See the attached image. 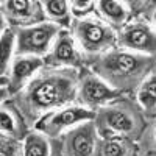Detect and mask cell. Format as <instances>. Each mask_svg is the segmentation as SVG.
I'll return each instance as SVG.
<instances>
[{"label": "cell", "instance_id": "cell-13", "mask_svg": "<svg viewBox=\"0 0 156 156\" xmlns=\"http://www.w3.org/2000/svg\"><path fill=\"white\" fill-rule=\"evenodd\" d=\"M6 9L16 17H30L34 11V3L27 0H11L5 3Z\"/></svg>", "mask_w": 156, "mask_h": 156}, {"label": "cell", "instance_id": "cell-1", "mask_svg": "<svg viewBox=\"0 0 156 156\" xmlns=\"http://www.w3.org/2000/svg\"><path fill=\"white\" fill-rule=\"evenodd\" d=\"M30 103L37 109L59 105L72 95V81L61 76L39 80L30 87Z\"/></svg>", "mask_w": 156, "mask_h": 156}, {"label": "cell", "instance_id": "cell-3", "mask_svg": "<svg viewBox=\"0 0 156 156\" xmlns=\"http://www.w3.org/2000/svg\"><path fill=\"white\" fill-rule=\"evenodd\" d=\"M148 61H144L129 53H112L103 61V69L112 76H129L137 75L145 67Z\"/></svg>", "mask_w": 156, "mask_h": 156}, {"label": "cell", "instance_id": "cell-17", "mask_svg": "<svg viewBox=\"0 0 156 156\" xmlns=\"http://www.w3.org/2000/svg\"><path fill=\"white\" fill-rule=\"evenodd\" d=\"M44 6L51 17L67 19V3L62 2V0H50V2L44 3Z\"/></svg>", "mask_w": 156, "mask_h": 156}, {"label": "cell", "instance_id": "cell-20", "mask_svg": "<svg viewBox=\"0 0 156 156\" xmlns=\"http://www.w3.org/2000/svg\"><path fill=\"white\" fill-rule=\"evenodd\" d=\"M90 6H92V2H73V9L76 14H80L81 12H86L90 9Z\"/></svg>", "mask_w": 156, "mask_h": 156}, {"label": "cell", "instance_id": "cell-16", "mask_svg": "<svg viewBox=\"0 0 156 156\" xmlns=\"http://www.w3.org/2000/svg\"><path fill=\"white\" fill-rule=\"evenodd\" d=\"M12 41H14V34L12 31L6 30L2 34V73H5L6 64L11 56V50H12Z\"/></svg>", "mask_w": 156, "mask_h": 156}, {"label": "cell", "instance_id": "cell-10", "mask_svg": "<svg viewBox=\"0 0 156 156\" xmlns=\"http://www.w3.org/2000/svg\"><path fill=\"white\" fill-rule=\"evenodd\" d=\"M105 122L115 131H129L133 128V120L123 111H117V109H111L105 112Z\"/></svg>", "mask_w": 156, "mask_h": 156}, {"label": "cell", "instance_id": "cell-19", "mask_svg": "<svg viewBox=\"0 0 156 156\" xmlns=\"http://www.w3.org/2000/svg\"><path fill=\"white\" fill-rule=\"evenodd\" d=\"M0 125H2V129L5 133H14V120L5 111H2V115H0Z\"/></svg>", "mask_w": 156, "mask_h": 156}, {"label": "cell", "instance_id": "cell-15", "mask_svg": "<svg viewBox=\"0 0 156 156\" xmlns=\"http://www.w3.org/2000/svg\"><path fill=\"white\" fill-rule=\"evenodd\" d=\"M103 14L108 16L109 19L115 20V22H122L125 19V9L119 2H112V0H103L100 2Z\"/></svg>", "mask_w": 156, "mask_h": 156}, {"label": "cell", "instance_id": "cell-11", "mask_svg": "<svg viewBox=\"0 0 156 156\" xmlns=\"http://www.w3.org/2000/svg\"><path fill=\"white\" fill-rule=\"evenodd\" d=\"M53 59L56 62H72L75 59L73 44L67 36H62L58 41V45H56L55 53H53Z\"/></svg>", "mask_w": 156, "mask_h": 156}, {"label": "cell", "instance_id": "cell-8", "mask_svg": "<svg viewBox=\"0 0 156 156\" xmlns=\"http://www.w3.org/2000/svg\"><path fill=\"white\" fill-rule=\"evenodd\" d=\"M69 151L72 156H87L92 151V133L90 126H84L70 136L69 139Z\"/></svg>", "mask_w": 156, "mask_h": 156}, {"label": "cell", "instance_id": "cell-14", "mask_svg": "<svg viewBox=\"0 0 156 156\" xmlns=\"http://www.w3.org/2000/svg\"><path fill=\"white\" fill-rule=\"evenodd\" d=\"M139 100L145 108H151L156 103V76L150 78V80L142 86L139 92Z\"/></svg>", "mask_w": 156, "mask_h": 156}, {"label": "cell", "instance_id": "cell-4", "mask_svg": "<svg viewBox=\"0 0 156 156\" xmlns=\"http://www.w3.org/2000/svg\"><path fill=\"white\" fill-rule=\"evenodd\" d=\"M78 36L83 41V45L89 50H98L109 45L112 41V34L108 28L90 22H81L78 25Z\"/></svg>", "mask_w": 156, "mask_h": 156}, {"label": "cell", "instance_id": "cell-18", "mask_svg": "<svg viewBox=\"0 0 156 156\" xmlns=\"http://www.w3.org/2000/svg\"><path fill=\"white\" fill-rule=\"evenodd\" d=\"M105 156H123V147L119 142H108L103 148Z\"/></svg>", "mask_w": 156, "mask_h": 156}, {"label": "cell", "instance_id": "cell-9", "mask_svg": "<svg viewBox=\"0 0 156 156\" xmlns=\"http://www.w3.org/2000/svg\"><path fill=\"white\" fill-rule=\"evenodd\" d=\"M41 66L42 61L39 58H19L14 62V67H12V83H14V86L22 84L23 80H27Z\"/></svg>", "mask_w": 156, "mask_h": 156}, {"label": "cell", "instance_id": "cell-6", "mask_svg": "<svg viewBox=\"0 0 156 156\" xmlns=\"http://www.w3.org/2000/svg\"><path fill=\"white\" fill-rule=\"evenodd\" d=\"M84 119H94V112L81 109V108H70V109H66V111H61V112L55 114L47 122H42L39 125V128L48 129V133H56L59 128L72 125L78 120H84Z\"/></svg>", "mask_w": 156, "mask_h": 156}, {"label": "cell", "instance_id": "cell-5", "mask_svg": "<svg viewBox=\"0 0 156 156\" xmlns=\"http://www.w3.org/2000/svg\"><path fill=\"white\" fill-rule=\"evenodd\" d=\"M123 42L137 50L156 51V34L145 25H133L123 33Z\"/></svg>", "mask_w": 156, "mask_h": 156}, {"label": "cell", "instance_id": "cell-7", "mask_svg": "<svg viewBox=\"0 0 156 156\" xmlns=\"http://www.w3.org/2000/svg\"><path fill=\"white\" fill-rule=\"evenodd\" d=\"M81 94H83V98L87 101V103H101V101H106L109 98H114L119 95V92L111 87H108L106 84H103L100 80L97 78H86L84 83H83V87H81Z\"/></svg>", "mask_w": 156, "mask_h": 156}, {"label": "cell", "instance_id": "cell-22", "mask_svg": "<svg viewBox=\"0 0 156 156\" xmlns=\"http://www.w3.org/2000/svg\"><path fill=\"white\" fill-rule=\"evenodd\" d=\"M154 20H156V14H154Z\"/></svg>", "mask_w": 156, "mask_h": 156}, {"label": "cell", "instance_id": "cell-21", "mask_svg": "<svg viewBox=\"0 0 156 156\" xmlns=\"http://www.w3.org/2000/svg\"><path fill=\"white\" fill-rule=\"evenodd\" d=\"M0 154H2V156H11V154H12V147H11L9 144H3Z\"/></svg>", "mask_w": 156, "mask_h": 156}, {"label": "cell", "instance_id": "cell-12", "mask_svg": "<svg viewBox=\"0 0 156 156\" xmlns=\"http://www.w3.org/2000/svg\"><path fill=\"white\" fill-rule=\"evenodd\" d=\"M47 142L39 136H30L25 142V156H47Z\"/></svg>", "mask_w": 156, "mask_h": 156}, {"label": "cell", "instance_id": "cell-2", "mask_svg": "<svg viewBox=\"0 0 156 156\" xmlns=\"http://www.w3.org/2000/svg\"><path fill=\"white\" fill-rule=\"evenodd\" d=\"M56 27L50 23L22 30L19 33L17 53H42L47 50L51 37L56 34Z\"/></svg>", "mask_w": 156, "mask_h": 156}]
</instances>
